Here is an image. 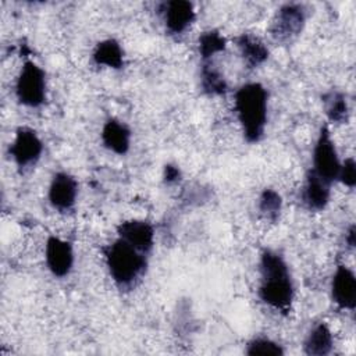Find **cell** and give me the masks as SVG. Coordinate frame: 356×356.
<instances>
[{"label": "cell", "mask_w": 356, "mask_h": 356, "mask_svg": "<svg viewBox=\"0 0 356 356\" xmlns=\"http://www.w3.org/2000/svg\"><path fill=\"white\" fill-rule=\"evenodd\" d=\"M259 298L268 307L288 314L295 298V285L285 259L273 249H264L259 261Z\"/></svg>", "instance_id": "1"}, {"label": "cell", "mask_w": 356, "mask_h": 356, "mask_svg": "<svg viewBox=\"0 0 356 356\" xmlns=\"http://www.w3.org/2000/svg\"><path fill=\"white\" fill-rule=\"evenodd\" d=\"M234 108L246 142L257 143L263 139L268 118V92L259 82L239 86L234 97Z\"/></svg>", "instance_id": "2"}, {"label": "cell", "mask_w": 356, "mask_h": 356, "mask_svg": "<svg viewBox=\"0 0 356 356\" xmlns=\"http://www.w3.org/2000/svg\"><path fill=\"white\" fill-rule=\"evenodd\" d=\"M104 263L111 280L120 288L132 286L146 271V254L117 238L103 248Z\"/></svg>", "instance_id": "3"}, {"label": "cell", "mask_w": 356, "mask_h": 356, "mask_svg": "<svg viewBox=\"0 0 356 356\" xmlns=\"http://www.w3.org/2000/svg\"><path fill=\"white\" fill-rule=\"evenodd\" d=\"M15 97L19 104L31 108L40 107L47 97L44 70L32 60H25L15 81Z\"/></svg>", "instance_id": "4"}, {"label": "cell", "mask_w": 356, "mask_h": 356, "mask_svg": "<svg viewBox=\"0 0 356 356\" xmlns=\"http://www.w3.org/2000/svg\"><path fill=\"white\" fill-rule=\"evenodd\" d=\"M313 164L312 171L323 178L325 182L331 184L337 181L338 172L341 168V160L335 147V143L331 138V131L327 124L321 125L314 147H313Z\"/></svg>", "instance_id": "5"}, {"label": "cell", "mask_w": 356, "mask_h": 356, "mask_svg": "<svg viewBox=\"0 0 356 356\" xmlns=\"http://www.w3.org/2000/svg\"><path fill=\"white\" fill-rule=\"evenodd\" d=\"M305 24V7L299 3H286L275 11L271 19L270 33L278 42H288L300 35Z\"/></svg>", "instance_id": "6"}, {"label": "cell", "mask_w": 356, "mask_h": 356, "mask_svg": "<svg viewBox=\"0 0 356 356\" xmlns=\"http://www.w3.org/2000/svg\"><path fill=\"white\" fill-rule=\"evenodd\" d=\"M43 153V142L29 127H19L15 131L13 143L8 147V154L18 168L35 165Z\"/></svg>", "instance_id": "7"}, {"label": "cell", "mask_w": 356, "mask_h": 356, "mask_svg": "<svg viewBox=\"0 0 356 356\" xmlns=\"http://www.w3.org/2000/svg\"><path fill=\"white\" fill-rule=\"evenodd\" d=\"M78 181L74 175L65 171H58L51 177L47 199L53 209L61 213L70 211L76 202Z\"/></svg>", "instance_id": "8"}, {"label": "cell", "mask_w": 356, "mask_h": 356, "mask_svg": "<svg viewBox=\"0 0 356 356\" xmlns=\"http://www.w3.org/2000/svg\"><path fill=\"white\" fill-rule=\"evenodd\" d=\"M44 260L49 271L63 278L68 275L74 267V248L70 241L58 236H49L44 246Z\"/></svg>", "instance_id": "9"}, {"label": "cell", "mask_w": 356, "mask_h": 356, "mask_svg": "<svg viewBox=\"0 0 356 356\" xmlns=\"http://www.w3.org/2000/svg\"><path fill=\"white\" fill-rule=\"evenodd\" d=\"M165 31L170 35H182L195 21L193 3L188 0H170L160 4Z\"/></svg>", "instance_id": "10"}, {"label": "cell", "mask_w": 356, "mask_h": 356, "mask_svg": "<svg viewBox=\"0 0 356 356\" xmlns=\"http://www.w3.org/2000/svg\"><path fill=\"white\" fill-rule=\"evenodd\" d=\"M117 235L120 239L145 254L150 253L154 246V227L146 220L131 218L121 221L117 225Z\"/></svg>", "instance_id": "11"}, {"label": "cell", "mask_w": 356, "mask_h": 356, "mask_svg": "<svg viewBox=\"0 0 356 356\" xmlns=\"http://www.w3.org/2000/svg\"><path fill=\"white\" fill-rule=\"evenodd\" d=\"M331 299L343 310L356 307V277L345 264H338L331 280Z\"/></svg>", "instance_id": "12"}, {"label": "cell", "mask_w": 356, "mask_h": 356, "mask_svg": "<svg viewBox=\"0 0 356 356\" xmlns=\"http://www.w3.org/2000/svg\"><path fill=\"white\" fill-rule=\"evenodd\" d=\"M100 138H102L103 146L107 150L118 156H124L128 153L131 147L132 134L129 127L125 122L111 117L106 120V122L103 124Z\"/></svg>", "instance_id": "13"}, {"label": "cell", "mask_w": 356, "mask_h": 356, "mask_svg": "<svg viewBox=\"0 0 356 356\" xmlns=\"http://www.w3.org/2000/svg\"><path fill=\"white\" fill-rule=\"evenodd\" d=\"M331 197V184L325 182L312 170L307 171L302 189V200L309 210H324Z\"/></svg>", "instance_id": "14"}, {"label": "cell", "mask_w": 356, "mask_h": 356, "mask_svg": "<svg viewBox=\"0 0 356 356\" xmlns=\"http://www.w3.org/2000/svg\"><path fill=\"white\" fill-rule=\"evenodd\" d=\"M235 42L241 57L248 68H257L267 61L270 51L266 43L259 36L250 32H243L235 39Z\"/></svg>", "instance_id": "15"}, {"label": "cell", "mask_w": 356, "mask_h": 356, "mask_svg": "<svg viewBox=\"0 0 356 356\" xmlns=\"http://www.w3.org/2000/svg\"><path fill=\"white\" fill-rule=\"evenodd\" d=\"M92 60L96 65L120 70L124 67V50L118 40L108 38L100 40L95 46L92 51Z\"/></svg>", "instance_id": "16"}, {"label": "cell", "mask_w": 356, "mask_h": 356, "mask_svg": "<svg viewBox=\"0 0 356 356\" xmlns=\"http://www.w3.org/2000/svg\"><path fill=\"white\" fill-rule=\"evenodd\" d=\"M334 338L325 323L316 324L303 342V352L307 356H325L332 350Z\"/></svg>", "instance_id": "17"}, {"label": "cell", "mask_w": 356, "mask_h": 356, "mask_svg": "<svg viewBox=\"0 0 356 356\" xmlns=\"http://www.w3.org/2000/svg\"><path fill=\"white\" fill-rule=\"evenodd\" d=\"M200 88L209 96H222L228 90L227 79L211 61H203L200 67Z\"/></svg>", "instance_id": "18"}, {"label": "cell", "mask_w": 356, "mask_h": 356, "mask_svg": "<svg viewBox=\"0 0 356 356\" xmlns=\"http://www.w3.org/2000/svg\"><path fill=\"white\" fill-rule=\"evenodd\" d=\"M325 114L330 122L345 124L349 118V106L342 92L331 90L323 96Z\"/></svg>", "instance_id": "19"}, {"label": "cell", "mask_w": 356, "mask_h": 356, "mask_svg": "<svg viewBox=\"0 0 356 356\" xmlns=\"http://www.w3.org/2000/svg\"><path fill=\"white\" fill-rule=\"evenodd\" d=\"M225 47H227L225 38L216 29L206 31L199 36L197 49H199L200 58L203 61H210L211 57L224 51Z\"/></svg>", "instance_id": "20"}, {"label": "cell", "mask_w": 356, "mask_h": 356, "mask_svg": "<svg viewBox=\"0 0 356 356\" xmlns=\"http://www.w3.org/2000/svg\"><path fill=\"white\" fill-rule=\"evenodd\" d=\"M282 210V197L281 195L273 189V188H266L261 191L259 196V211L260 214L271 221L275 222L281 214Z\"/></svg>", "instance_id": "21"}, {"label": "cell", "mask_w": 356, "mask_h": 356, "mask_svg": "<svg viewBox=\"0 0 356 356\" xmlns=\"http://www.w3.org/2000/svg\"><path fill=\"white\" fill-rule=\"evenodd\" d=\"M245 353L249 356H282L285 350L278 342L267 337H257L246 343Z\"/></svg>", "instance_id": "22"}, {"label": "cell", "mask_w": 356, "mask_h": 356, "mask_svg": "<svg viewBox=\"0 0 356 356\" xmlns=\"http://www.w3.org/2000/svg\"><path fill=\"white\" fill-rule=\"evenodd\" d=\"M337 181H339L342 185H345L349 189L355 188V185H356V163L352 157H348L341 163V168H339Z\"/></svg>", "instance_id": "23"}, {"label": "cell", "mask_w": 356, "mask_h": 356, "mask_svg": "<svg viewBox=\"0 0 356 356\" xmlns=\"http://www.w3.org/2000/svg\"><path fill=\"white\" fill-rule=\"evenodd\" d=\"M182 177V172L179 170L178 165L175 164H165L163 168V181L167 185H172L177 184Z\"/></svg>", "instance_id": "24"}, {"label": "cell", "mask_w": 356, "mask_h": 356, "mask_svg": "<svg viewBox=\"0 0 356 356\" xmlns=\"http://www.w3.org/2000/svg\"><path fill=\"white\" fill-rule=\"evenodd\" d=\"M355 225L352 224L350 227H349V229H348V232H346V238H345V241H346V243H348V246L349 248H355Z\"/></svg>", "instance_id": "25"}]
</instances>
